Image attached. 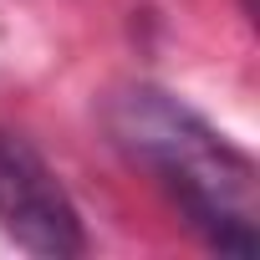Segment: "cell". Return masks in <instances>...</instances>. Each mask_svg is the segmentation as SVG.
Here are the masks:
<instances>
[{
    "mask_svg": "<svg viewBox=\"0 0 260 260\" xmlns=\"http://www.w3.org/2000/svg\"><path fill=\"white\" fill-rule=\"evenodd\" d=\"M107 133L117 148L143 164L189 214V224L224 255H255L260 179L250 153L158 87H122L107 97Z\"/></svg>",
    "mask_w": 260,
    "mask_h": 260,
    "instance_id": "obj_1",
    "label": "cell"
},
{
    "mask_svg": "<svg viewBox=\"0 0 260 260\" xmlns=\"http://www.w3.org/2000/svg\"><path fill=\"white\" fill-rule=\"evenodd\" d=\"M0 230H6L21 250L67 260L87 250L82 214L51 164L16 133H0Z\"/></svg>",
    "mask_w": 260,
    "mask_h": 260,
    "instance_id": "obj_2",
    "label": "cell"
},
{
    "mask_svg": "<svg viewBox=\"0 0 260 260\" xmlns=\"http://www.w3.org/2000/svg\"><path fill=\"white\" fill-rule=\"evenodd\" d=\"M245 6H250V0H245Z\"/></svg>",
    "mask_w": 260,
    "mask_h": 260,
    "instance_id": "obj_3",
    "label": "cell"
}]
</instances>
